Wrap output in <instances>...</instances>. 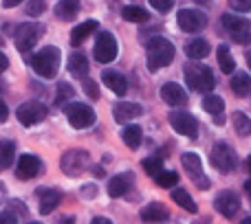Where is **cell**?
I'll return each instance as SVG.
<instances>
[{
    "label": "cell",
    "mask_w": 251,
    "mask_h": 224,
    "mask_svg": "<svg viewBox=\"0 0 251 224\" xmlns=\"http://www.w3.org/2000/svg\"><path fill=\"white\" fill-rule=\"evenodd\" d=\"M148 68L150 73L165 68V66L172 64L174 60V44L170 42L163 35H154V38L148 40Z\"/></svg>",
    "instance_id": "cell-1"
},
{
    "label": "cell",
    "mask_w": 251,
    "mask_h": 224,
    "mask_svg": "<svg viewBox=\"0 0 251 224\" xmlns=\"http://www.w3.org/2000/svg\"><path fill=\"white\" fill-rule=\"evenodd\" d=\"M185 82H187V86H190V90L203 92V95L212 92L214 86H216L212 68L205 64H199V60L192 62V64H185Z\"/></svg>",
    "instance_id": "cell-2"
},
{
    "label": "cell",
    "mask_w": 251,
    "mask_h": 224,
    "mask_svg": "<svg viewBox=\"0 0 251 224\" xmlns=\"http://www.w3.org/2000/svg\"><path fill=\"white\" fill-rule=\"evenodd\" d=\"M60 60L62 53L57 46H44L42 51H38L33 57H31V66L33 70L44 79H53L60 70Z\"/></svg>",
    "instance_id": "cell-3"
},
{
    "label": "cell",
    "mask_w": 251,
    "mask_h": 224,
    "mask_svg": "<svg viewBox=\"0 0 251 224\" xmlns=\"http://www.w3.org/2000/svg\"><path fill=\"white\" fill-rule=\"evenodd\" d=\"M64 114H66V119H69L71 128H75V130L91 128V125L95 123V119H97L95 110H93L91 106L82 104V101H71V104H66L64 106Z\"/></svg>",
    "instance_id": "cell-4"
},
{
    "label": "cell",
    "mask_w": 251,
    "mask_h": 224,
    "mask_svg": "<svg viewBox=\"0 0 251 224\" xmlns=\"http://www.w3.org/2000/svg\"><path fill=\"white\" fill-rule=\"evenodd\" d=\"M209 160H212V165L221 174H231L236 169V165H238V154H236V150L229 145V143L221 141V143H216V145L212 147Z\"/></svg>",
    "instance_id": "cell-5"
},
{
    "label": "cell",
    "mask_w": 251,
    "mask_h": 224,
    "mask_svg": "<svg viewBox=\"0 0 251 224\" xmlns=\"http://www.w3.org/2000/svg\"><path fill=\"white\" fill-rule=\"evenodd\" d=\"M225 31L231 35V40L238 44H249L251 42V22L243 16H236V13H223L221 18Z\"/></svg>",
    "instance_id": "cell-6"
},
{
    "label": "cell",
    "mask_w": 251,
    "mask_h": 224,
    "mask_svg": "<svg viewBox=\"0 0 251 224\" xmlns=\"http://www.w3.org/2000/svg\"><path fill=\"white\" fill-rule=\"evenodd\" d=\"M42 33H44V26L38 24V22L20 24L18 31H16V35H13V40H16V48L22 53V55L31 53V48L38 44V40L42 38Z\"/></svg>",
    "instance_id": "cell-7"
},
{
    "label": "cell",
    "mask_w": 251,
    "mask_h": 224,
    "mask_svg": "<svg viewBox=\"0 0 251 224\" xmlns=\"http://www.w3.org/2000/svg\"><path fill=\"white\" fill-rule=\"evenodd\" d=\"M91 165V154L86 150H69L62 154V160H60V167L66 176L75 178L79 174H84Z\"/></svg>",
    "instance_id": "cell-8"
},
{
    "label": "cell",
    "mask_w": 251,
    "mask_h": 224,
    "mask_svg": "<svg viewBox=\"0 0 251 224\" xmlns=\"http://www.w3.org/2000/svg\"><path fill=\"white\" fill-rule=\"evenodd\" d=\"M168 121H170V125H172L174 132L181 134V136H187V138H192V141L199 136V121H196L194 114H190V112L172 110L168 114Z\"/></svg>",
    "instance_id": "cell-9"
},
{
    "label": "cell",
    "mask_w": 251,
    "mask_h": 224,
    "mask_svg": "<svg viewBox=\"0 0 251 224\" xmlns=\"http://www.w3.org/2000/svg\"><path fill=\"white\" fill-rule=\"evenodd\" d=\"M117 53H119L117 38L110 31H100L95 40V60L100 64H110V62H115Z\"/></svg>",
    "instance_id": "cell-10"
},
{
    "label": "cell",
    "mask_w": 251,
    "mask_h": 224,
    "mask_svg": "<svg viewBox=\"0 0 251 224\" xmlns=\"http://www.w3.org/2000/svg\"><path fill=\"white\" fill-rule=\"evenodd\" d=\"M47 114H49L47 106L40 104V101H25V104H20L16 110V119L20 121V125H25V128L42 123V121L47 119Z\"/></svg>",
    "instance_id": "cell-11"
},
{
    "label": "cell",
    "mask_w": 251,
    "mask_h": 224,
    "mask_svg": "<svg viewBox=\"0 0 251 224\" xmlns=\"http://www.w3.org/2000/svg\"><path fill=\"white\" fill-rule=\"evenodd\" d=\"M181 163H183V167H185V172L190 174V178L194 180V185L199 187L201 191H205V189H209V178L203 174V160H201V156L199 154H194V152H185V154L181 156Z\"/></svg>",
    "instance_id": "cell-12"
},
{
    "label": "cell",
    "mask_w": 251,
    "mask_h": 224,
    "mask_svg": "<svg viewBox=\"0 0 251 224\" xmlns=\"http://www.w3.org/2000/svg\"><path fill=\"white\" fill-rule=\"evenodd\" d=\"M181 31L185 33H196V31H203L207 26V16H205L201 9H181L176 18Z\"/></svg>",
    "instance_id": "cell-13"
},
{
    "label": "cell",
    "mask_w": 251,
    "mask_h": 224,
    "mask_svg": "<svg viewBox=\"0 0 251 224\" xmlns=\"http://www.w3.org/2000/svg\"><path fill=\"white\" fill-rule=\"evenodd\" d=\"M214 207H216V211L221 213L223 218L231 220V218H236V213L240 211V196L231 189H223L221 194L216 196V200H214Z\"/></svg>",
    "instance_id": "cell-14"
},
{
    "label": "cell",
    "mask_w": 251,
    "mask_h": 224,
    "mask_svg": "<svg viewBox=\"0 0 251 224\" xmlns=\"http://www.w3.org/2000/svg\"><path fill=\"white\" fill-rule=\"evenodd\" d=\"M42 172V160L35 154H22L16 165V178L18 180H31Z\"/></svg>",
    "instance_id": "cell-15"
},
{
    "label": "cell",
    "mask_w": 251,
    "mask_h": 224,
    "mask_svg": "<svg viewBox=\"0 0 251 224\" xmlns=\"http://www.w3.org/2000/svg\"><path fill=\"white\" fill-rule=\"evenodd\" d=\"M159 95H161V99H163L168 106H183V104H187V90L181 86V84H176V82L163 84V86H161V90H159Z\"/></svg>",
    "instance_id": "cell-16"
},
{
    "label": "cell",
    "mask_w": 251,
    "mask_h": 224,
    "mask_svg": "<svg viewBox=\"0 0 251 224\" xmlns=\"http://www.w3.org/2000/svg\"><path fill=\"white\" fill-rule=\"evenodd\" d=\"M143 114V108L139 104H134V101H119V104H115L113 108V116L117 123H130L132 119H139V116Z\"/></svg>",
    "instance_id": "cell-17"
},
{
    "label": "cell",
    "mask_w": 251,
    "mask_h": 224,
    "mask_svg": "<svg viewBox=\"0 0 251 224\" xmlns=\"http://www.w3.org/2000/svg\"><path fill=\"white\" fill-rule=\"evenodd\" d=\"M38 202H40V213L42 216H49L57 209V204L62 202V194L57 189H51V187H42L38 189Z\"/></svg>",
    "instance_id": "cell-18"
},
{
    "label": "cell",
    "mask_w": 251,
    "mask_h": 224,
    "mask_svg": "<svg viewBox=\"0 0 251 224\" xmlns=\"http://www.w3.org/2000/svg\"><path fill=\"white\" fill-rule=\"evenodd\" d=\"M101 82L117 97H124L126 92H128V79H126L124 75H119L117 70H104V73H101Z\"/></svg>",
    "instance_id": "cell-19"
},
{
    "label": "cell",
    "mask_w": 251,
    "mask_h": 224,
    "mask_svg": "<svg viewBox=\"0 0 251 224\" xmlns=\"http://www.w3.org/2000/svg\"><path fill=\"white\" fill-rule=\"evenodd\" d=\"M132 187V176L130 174H117L108 180V196L110 198H122Z\"/></svg>",
    "instance_id": "cell-20"
},
{
    "label": "cell",
    "mask_w": 251,
    "mask_h": 224,
    "mask_svg": "<svg viewBox=\"0 0 251 224\" xmlns=\"http://www.w3.org/2000/svg\"><path fill=\"white\" fill-rule=\"evenodd\" d=\"M139 218H141L143 222H163L170 218V211L161 202H150L139 211Z\"/></svg>",
    "instance_id": "cell-21"
},
{
    "label": "cell",
    "mask_w": 251,
    "mask_h": 224,
    "mask_svg": "<svg viewBox=\"0 0 251 224\" xmlns=\"http://www.w3.org/2000/svg\"><path fill=\"white\" fill-rule=\"evenodd\" d=\"M69 73L73 75L75 79H84L88 75V70H91V66H88V60H86V55L84 53H73V55L69 57Z\"/></svg>",
    "instance_id": "cell-22"
},
{
    "label": "cell",
    "mask_w": 251,
    "mask_h": 224,
    "mask_svg": "<svg viewBox=\"0 0 251 224\" xmlns=\"http://www.w3.org/2000/svg\"><path fill=\"white\" fill-rule=\"evenodd\" d=\"M97 29H100V22L97 20H86V22H82V24H77L73 29V33H71V44H73V46H79V44H82L86 38H91Z\"/></svg>",
    "instance_id": "cell-23"
},
{
    "label": "cell",
    "mask_w": 251,
    "mask_h": 224,
    "mask_svg": "<svg viewBox=\"0 0 251 224\" xmlns=\"http://www.w3.org/2000/svg\"><path fill=\"white\" fill-rule=\"evenodd\" d=\"M79 0H60L55 4V18L62 22H71L75 20V16L79 13Z\"/></svg>",
    "instance_id": "cell-24"
},
{
    "label": "cell",
    "mask_w": 251,
    "mask_h": 224,
    "mask_svg": "<svg viewBox=\"0 0 251 224\" xmlns=\"http://www.w3.org/2000/svg\"><path fill=\"white\" fill-rule=\"evenodd\" d=\"M209 51H212L209 42L203 38H194L185 44V55L190 57V60H205V57L209 55Z\"/></svg>",
    "instance_id": "cell-25"
},
{
    "label": "cell",
    "mask_w": 251,
    "mask_h": 224,
    "mask_svg": "<svg viewBox=\"0 0 251 224\" xmlns=\"http://www.w3.org/2000/svg\"><path fill=\"white\" fill-rule=\"evenodd\" d=\"M122 141L130 150H137L143 141V130L141 125H134V123H126V128L122 130Z\"/></svg>",
    "instance_id": "cell-26"
},
{
    "label": "cell",
    "mask_w": 251,
    "mask_h": 224,
    "mask_svg": "<svg viewBox=\"0 0 251 224\" xmlns=\"http://www.w3.org/2000/svg\"><path fill=\"white\" fill-rule=\"evenodd\" d=\"M216 57H218V66H221V70L225 75H231L236 70V60H234V55H231L227 44H221V46H218Z\"/></svg>",
    "instance_id": "cell-27"
},
{
    "label": "cell",
    "mask_w": 251,
    "mask_h": 224,
    "mask_svg": "<svg viewBox=\"0 0 251 224\" xmlns=\"http://www.w3.org/2000/svg\"><path fill=\"white\" fill-rule=\"evenodd\" d=\"M229 86H231V90H234V95L247 97L249 92H251V77H249L247 73H234Z\"/></svg>",
    "instance_id": "cell-28"
},
{
    "label": "cell",
    "mask_w": 251,
    "mask_h": 224,
    "mask_svg": "<svg viewBox=\"0 0 251 224\" xmlns=\"http://www.w3.org/2000/svg\"><path fill=\"white\" fill-rule=\"evenodd\" d=\"M172 200L178 204V207H183V209H185L187 213H196V211H199V207H196V202H194V200H192V196L187 194V191L183 189V187H181V189H176V187H172Z\"/></svg>",
    "instance_id": "cell-29"
},
{
    "label": "cell",
    "mask_w": 251,
    "mask_h": 224,
    "mask_svg": "<svg viewBox=\"0 0 251 224\" xmlns=\"http://www.w3.org/2000/svg\"><path fill=\"white\" fill-rule=\"evenodd\" d=\"M122 18L126 22H134V24H141V22H148V11L141 7H137V4H128V7L122 9Z\"/></svg>",
    "instance_id": "cell-30"
},
{
    "label": "cell",
    "mask_w": 251,
    "mask_h": 224,
    "mask_svg": "<svg viewBox=\"0 0 251 224\" xmlns=\"http://www.w3.org/2000/svg\"><path fill=\"white\" fill-rule=\"evenodd\" d=\"M13 156H16V143L0 141V172H4L13 163Z\"/></svg>",
    "instance_id": "cell-31"
},
{
    "label": "cell",
    "mask_w": 251,
    "mask_h": 224,
    "mask_svg": "<svg viewBox=\"0 0 251 224\" xmlns=\"http://www.w3.org/2000/svg\"><path fill=\"white\" fill-rule=\"evenodd\" d=\"M203 110L209 112L212 116L223 114V110H225V101H223V97L207 92V95H205V99H203Z\"/></svg>",
    "instance_id": "cell-32"
},
{
    "label": "cell",
    "mask_w": 251,
    "mask_h": 224,
    "mask_svg": "<svg viewBox=\"0 0 251 224\" xmlns=\"http://www.w3.org/2000/svg\"><path fill=\"white\" fill-rule=\"evenodd\" d=\"M231 119H234V128H236V132H238V136H251V119L245 112L236 110Z\"/></svg>",
    "instance_id": "cell-33"
},
{
    "label": "cell",
    "mask_w": 251,
    "mask_h": 224,
    "mask_svg": "<svg viewBox=\"0 0 251 224\" xmlns=\"http://www.w3.org/2000/svg\"><path fill=\"white\" fill-rule=\"evenodd\" d=\"M154 180H156V185L163 187V189H172V187L178 185L181 178H178L176 172H163V169H161V172L154 176Z\"/></svg>",
    "instance_id": "cell-34"
},
{
    "label": "cell",
    "mask_w": 251,
    "mask_h": 224,
    "mask_svg": "<svg viewBox=\"0 0 251 224\" xmlns=\"http://www.w3.org/2000/svg\"><path fill=\"white\" fill-rule=\"evenodd\" d=\"M75 97V88L71 84L62 82L57 84V92H55V104L57 106H66V101H71Z\"/></svg>",
    "instance_id": "cell-35"
},
{
    "label": "cell",
    "mask_w": 251,
    "mask_h": 224,
    "mask_svg": "<svg viewBox=\"0 0 251 224\" xmlns=\"http://www.w3.org/2000/svg\"><path fill=\"white\" fill-rule=\"evenodd\" d=\"M141 167H143V172H146L148 176H156V174L163 169V160H161L159 156H150V158L141 160Z\"/></svg>",
    "instance_id": "cell-36"
},
{
    "label": "cell",
    "mask_w": 251,
    "mask_h": 224,
    "mask_svg": "<svg viewBox=\"0 0 251 224\" xmlns=\"http://www.w3.org/2000/svg\"><path fill=\"white\" fill-rule=\"evenodd\" d=\"M44 9H47V0H29L26 4V13L31 18H38L40 13H44Z\"/></svg>",
    "instance_id": "cell-37"
},
{
    "label": "cell",
    "mask_w": 251,
    "mask_h": 224,
    "mask_svg": "<svg viewBox=\"0 0 251 224\" xmlns=\"http://www.w3.org/2000/svg\"><path fill=\"white\" fill-rule=\"evenodd\" d=\"M84 92H86L88 99H100V86H97L93 79L84 77Z\"/></svg>",
    "instance_id": "cell-38"
},
{
    "label": "cell",
    "mask_w": 251,
    "mask_h": 224,
    "mask_svg": "<svg viewBox=\"0 0 251 224\" xmlns=\"http://www.w3.org/2000/svg\"><path fill=\"white\" fill-rule=\"evenodd\" d=\"M229 7L238 13H247L251 11V0H229Z\"/></svg>",
    "instance_id": "cell-39"
},
{
    "label": "cell",
    "mask_w": 251,
    "mask_h": 224,
    "mask_svg": "<svg viewBox=\"0 0 251 224\" xmlns=\"http://www.w3.org/2000/svg\"><path fill=\"white\" fill-rule=\"evenodd\" d=\"M150 4H152V9H156V11L165 13V11H170V9H172L174 0H150Z\"/></svg>",
    "instance_id": "cell-40"
},
{
    "label": "cell",
    "mask_w": 251,
    "mask_h": 224,
    "mask_svg": "<svg viewBox=\"0 0 251 224\" xmlns=\"http://www.w3.org/2000/svg\"><path fill=\"white\" fill-rule=\"evenodd\" d=\"M16 220H18V218L11 213V209L0 213V224H16Z\"/></svg>",
    "instance_id": "cell-41"
},
{
    "label": "cell",
    "mask_w": 251,
    "mask_h": 224,
    "mask_svg": "<svg viewBox=\"0 0 251 224\" xmlns=\"http://www.w3.org/2000/svg\"><path fill=\"white\" fill-rule=\"evenodd\" d=\"M82 196H84V198H95V196H97V187L95 185H84L82 187Z\"/></svg>",
    "instance_id": "cell-42"
},
{
    "label": "cell",
    "mask_w": 251,
    "mask_h": 224,
    "mask_svg": "<svg viewBox=\"0 0 251 224\" xmlns=\"http://www.w3.org/2000/svg\"><path fill=\"white\" fill-rule=\"evenodd\" d=\"M9 207H13L18 213H22V216H26V209H25V204H22L20 200H11V204H9Z\"/></svg>",
    "instance_id": "cell-43"
},
{
    "label": "cell",
    "mask_w": 251,
    "mask_h": 224,
    "mask_svg": "<svg viewBox=\"0 0 251 224\" xmlns=\"http://www.w3.org/2000/svg\"><path fill=\"white\" fill-rule=\"evenodd\" d=\"M7 68H9V57L4 55L2 51H0V75H2V73H4V70H7Z\"/></svg>",
    "instance_id": "cell-44"
},
{
    "label": "cell",
    "mask_w": 251,
    "mask_h": 224,
    "mask_svg": "<svg viewBox=\"0 0 251 224\" xmlns=\"http://www.w3.org/2000/svg\"><path fill=\"white\" fill-rule=\"evenodd\" d=\"M7 116H9V108H7V104L0 99V121H7Z\"/></svg>",
    "instance_id": "cell-45"
},
{
    "label": "cell",
    "mask_w": 251,
    "mask_h": 224,
    "mask_svg": "<svg viewBox=\"0 0 251 224\" xmlns=\"http://www.w3.org/2000/svg\"><path fill=\"white\" fill-rule=\"evenodd\" d=\"M22 0H2V7L4 9H11V7H18Z\"/></svg>",
    "instance_id": "cell-46"
},
{
    "label": "cell",
    "mask_w": 251,
    "mask_h": 224,
    "mask_svg": "<svg viewBox=\"0 0 251 224\" xmlns=\"http://www.w3.org/2000/svg\"><path fill=\"white\" fill-rule=\"evenodd\" d=\"M93 222L95 224H110L108 218H93Z\"/></svg>",
    "instance_id": "cell-47"
},
{
    "label": "cell",
    "mask_w": 251,
    "mask_h": 224,
    "mask_svg": "<svg viewBox=\"0 0 251 224\" xmlns=\"http://www.w3.org/2000/svg\"><path fill=\"white\" fill-rule=\"evenodd\" d=\"M245 191H247V194H249V198H251V178H249L247 182H245Z\"/></svg>",
    "instance_id": "cell-48"
},
{
    "label": "cell",
    "mask_w": 251,
    "mask_h": 224,
    "mask_svg": "<svg viewBox=\"0 0 251 224\" xmlns=\"http://www.w3.org/2000/svg\"><path fill=\"white\" fill-rule=\"evenodd\" d=\"M95 176H104V169H101V167H95Z\"/></svg>",
    "instance_id": "cell-49"
},
{
    "label": "cell",
    "mask_w": 251,
    "mask_h": 224,
    "mask_svg": "<svg viewBox=\"0 0 251 224\" xmlns=\"http://www.w3.org/2000/svg\"><path fill=\"white\" fill-rule=\"evenodd\" d=\"M247 64H249V68H251V53H247Z\"/></svg>",
    "instance_id": "cell-50"
},
{
    "label": "cell",
    "mask_w": 251,
    "mask_h": 224,
    "mask_svg": "<svg viewBox=\"0 0 251 224\" xmlns=\"http://www.w3.org/2000/svg\"><path fill=\"white\" fill-rule=\"evenodd\" d=\"M247 169H249V172H251V156H249V158H247Z\"/></svg>",
    "instance_id": "cell-51"
}]
</instances>
